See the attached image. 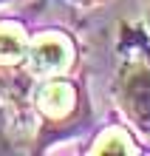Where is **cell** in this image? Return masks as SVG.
<instances>
[{
	"label": "cell",
	"mask_w": 150,
	"mask_h": 156,
	"mask_svg": "<svg viewBox=\"0 0 150 156\" xmlns=\"http://www.w3.org/2000/svg\"><path fill=\"white\" fill-rule=\"evenodd\" d=\"M127 108L139 128L150 131V74H136L127 82Z\"/></svg>",
	"instance_id": "cell-1"
},
{
	"label": "cell",
	"mask_w": 150,
	"mask_h": 156,
	"mask_svg": "<svg viewBox=\"0 0 150 156\" xmlns=\"http://www.w3.org/2000/svg\"><path fill=\"white\" fill-rule=\"evenodd\" d=\"M65 45L60 40H43V43H37L34 45V51H31V62H34V68H40V71H54V68H60L62 62H65Z\"/></svg>",
	"instance_id": "cell-2"
},
{
	"label": "cell",
	"mask_w": 150,
	"mask_h": 156,
	"mask_svg": "<svg viewBox=\"0 0 150 156\" xmlns=\"http://www.w3.org/2000/svg\"><path fill=\"white\" fill-rule=\"evenodd\" d=\"M40 105H43V111H48L54 116L65 114L74 105V91H71V85H65V82H51V85H45L43 94H40Z\"/></svg>",
	"instance_id": "cell-3"
},
{
	"label": "cell",
	"mask_w": 150,
	"mask_h": 156,
	"mask_svg": "<svg viewBox=\"0 0 150 156\" xmlns=\"http://www.w3.org/2000/svg\"><path fill=\"white\" fill-rule=\"evenodd\" d=\"M23 51V37L14 31H0V57H17Z\"/></svg>",
	"instance_id": "cell-4"
}]
</instances>
